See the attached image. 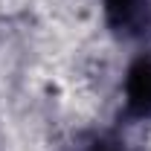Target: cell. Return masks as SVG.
Wrapping results in <instances>:
<instances>
[{
  "mask_svg": "<svg viewBox=\"0 0 151 151\" xmlns=\"http://www.w3.org/2000/svg\"><path fill=\"white\" fill-rule=\"evenodd\" d=\"M151 0H105V18L116 35L137 38L148 26Z\"/></svg>",
  "mask_w": 151,
  "mask_h": 151,
  "instance_id": "7a4b0ae2",
  "label": "cell"
},
{
  "mask_svg": "<svg viewBox=\"0 0 151 151\" xmlns=\"http://www.w3.org/2000/svg\"><path fill=\"white\" fill-rule=\"evenodd\" d=\"M125 113L131 119H151V58H137L125 73Z\"/></svg>",
  "mask_w": 151,
  "mask_h": 151,
  "instance_id": "6da1fadb",
  "label": "cell"
},
{
  "mask_svg": "<svg viewBox=\"0 0 151 151\" xmlns=\"http://www.w3.org/2000/svg\"><path fill=\"white\" fill-rule=\"evenodd\" d=\"M84 151H125V148L119 142H113V139H93Z\"/></svg>",
  "mask_w": 151,
  "mask_h": 151,
  "instance_id": "3957f363",
  "label": "cell"
}]
</instances>
